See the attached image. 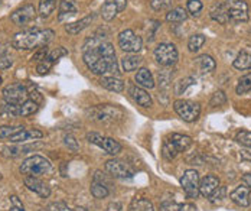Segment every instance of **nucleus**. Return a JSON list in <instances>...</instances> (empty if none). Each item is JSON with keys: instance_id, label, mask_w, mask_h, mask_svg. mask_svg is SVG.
I'll return each mask as SVG.
<instances>
[{"instance_id": "1", "label": "nucleus", "mask_w": 251, "mask_h": 211, "mask_svg": "<svg viewBox=\"0 0 251 211\" xmlns=\"http://www.w3.org/2000/svg\"><path fill=\"white\" fill-rule=\"evenodd\" d=\"M82 59L87 68L96 76L119 74V62L113 44L99 36L88 38L82 47Z\"/></svg>"}, {"instance_id": "2", "label": "nucleus", "mask_w": 251, "mask_h": 211, "mask_svg": "<svg viewBox=\"0 0 251 211\" xmlns=\"http://www.w3.org/2000/svg\"><path fill=\"white\" fill-rule=\"evenodd\" d=\"M55 32L52 29H38V27H32V29H25L22 32H18L13 39H12V45L16 50H39L42 47H47L52 41Z\"/></svg>"}, {"instance_id": "3", "label": "nucleus", "mask_w": 251, "mask_h": 211, "mask_svg": "<svg viewBox=\"0 0 251 211\" xmlns=\"http://www.w3.org/2000/svg\"><path fill=\"white\" fill-rule=\"evenodd\" d=\"M192 145V139L186 134L172 133L169 137L165 139L162 146V155L166 160H172L176 158L177 154L185 152Z\"/></svg>"}, {"instance_id": "4", "label": "nucleus", "mask_w": 251, "mask_h": 211, "mask_svg": "<svg viewBox=\"0 0 251 211\" xmlns=\"http://www.w3.org/2000/svg\"><path fill=\"white\" fill-rule=\"evenodd\" d=\"M87 116L96 122H114L125 117L123 108L113 105H99L87 110Z\"/></svg>"}, {"instance_id": "5", "label": "nucleus", "mask_w": 251, "mask_h": 211, "mask_svg": "<svg viewBox=\"0 0 251 211\" xmlns=\"http://www.w3.org/2000/svg\"><path fill=\"white\" fill-rule=\"evenodd\" d=\"M52 169V165L47 158L41 157V155H33V157H29L25 159L21 165V172L22 175L25 177H41V175H45L50 172Z\"/></svg>"}, {"instance_id": "6", "label": "nucleus", "mask_w": 251, "mask_h": 211, "mask_svg": "<svg viewBox=\"0 0 251 211\" xmlns=\"http://www.w3.org/2000/svg\"><path fill=\"white\" fill-rule=\"evenodd\" d=\"M38 103L32 99H27L22 105H6L0 108V114L4 117H27L38 110Z\"/></svg>"}, {"instance_id": "7", "label": "nucleus", "mask_w": 251, "mask_h": 211, "mask_svg": "<svg viewBox=\"0 0 251 211\" xmlns=\"http://www.w3.org/2000/svg\"><path fill=\"white\" fill-rule=\"evenodd\" d=\"M154 59L157 64H160L162 67H172L177 62V58H179V53L177 50L174 44H169V42H163V44H159L156 48H154Z\"/></svg>"}, {"instance_id": "8", "label": "nucleus", "mask_w": 251, "mask_h": 211, "mask_svg": "<svg viewBox=\"0 0 251 211\" xmlns=\"http://www.w3.org/2000/svg\"><path fill=\"white\" fill-rule=\"evenodd\" d=\"M174 110L182 120H185L188 123L198 120V117L201 114V106L195 102H191V100H176L174 103Z\"/></svg>"}, {"instance_id": "9", "label": "nucleus", "mask_w": 251, "mask_h": 211, "mask_svg": "<svg viewBox=\"0 0 251 211\" xmlns=\"http://www.w3.org/2000/svg\"><path fill=\"white\" fill-rule=\"evenodd\" d=\"M87 140H88L90 143H93V145L101 148L102 151H105L108 155H113V157L117 155V154H120L122 149H123V146L120 145V142H117V140L113 139V137L102 136L100 133H87Z\"/></svg>"}, {"instance_id": "10", "label": "nucleus", "mask_w": 251, "mask_h": 211, "mask_svg": "<svg viewBox=\"0 0 251 211\" xmlns=\"http://www.w3.org/2000/svg\"><path fill=\"white\" fill-rule=\"evenodd\" d=\"M3 99L7 105H22L27 100V88L22 82H13L3 88Z\"/></svg>"}, {"instance_id": "11", "label": "nucleus", "mask_w": 251, "mask_h": 211, "mask_svg": "<svg viewBox=\"0 0 251 211\" xmlns=\"http://www.w3.org/2000/svg\"><path fill=\"white\" fill-rule=\"evenodd\" d=\"M119 47L128 53H139L143 48V41L131 29H126L119 33Z\"/></svg>"}, {"instance_id": "12", "label": "nucleus", "mask_w": 251, "mask_h": 211, "mask_svg": "<svg viewBox=\"0 0 251 211\" xmlns=\"http://www.w3.org/2000/svg\"><path fill=\"white\" fill-rule=\"evenodd\" d=\"M200 174L195 169H188L180 178V185L188 198L195 200L200 195Z\"/></svg>"}, {"instance_id": "13", "label": "nucleus", "mask_w": 251, "mask_h": 211, "mask_svg": "<svg viewBox=\"0 0 251 211\" xmlns=\"http://www.w3.org/2000/svg\"><path fill=\"white\" fill-rule=\"evenodd\" d=\"M105 171L114 177V178H120V180H130L134 175V171L130 168V165H127L126 162L120 159H110L105 162Z\"/></svg>"}, {"instance_id": "14", "label": "nucleus", "mask_w": 251, "mask_h": 211, "mask_svg": "<svg viewBox=\"0 0 251 211\" xmlns=\"http://www.w3.org/2000/svg\"><path fill=\"white\" fill-rule=\"evenodd\" d=\"M35 18H36V9L30 3L21 6L10 15V21L18 26H25L27 24H30Z\"/></svg>"}, {"instance_id": "15", "label": "nucleus", "mask_w": 251, "mask_h": 211, "mask_svg": "<svg viewBox=\"0 0 251 211\" xmlns=\"http://www.w3.org/2000/svg\"><path fill=\"white\" fill-rule=\"evenodd\" d=\"M229 19L234 22H247L249 21V6L246 0H234L228 3Z\"/></svg>"}, {"instance_id": "16", "label": "nucleus", "mask_w": 251, "mask_h": 211, "mask_svg": "<svg viewBox=\"0 0 251 211\" xmlns=\"http://www.w3.org/2000/svg\"><path fill=\"white\" fill-rule=\"evenodd\" d=\"M127 6V0H105L101 7V16L104 21H113L117 13L123 12Z\"/></svg>"}, {"instance_id": "17", "label": "nucleus", "mask_w": 251, "mask_h": 211, "mask_svg": "<svg viewBox=\"0 0 251 211\" xmlns=\"http://www.w3.org/2000/svg\"><path fill=\"white\" fill-rule=\"evenodd\" d=\"M128 93H130V97H131L139 106H142V107H145V108L153 106L151 96L145 90V88H142V87H139V85H130Z\"/></svg>"}, {"instance_id": "18", "label": "nucleus", "mask_w": 251, "mask_h": 211, "mask_svg": "<svg viewBox=\"0 0 251 211\" xmlns=\"http://www.w3.org/2000/svg\"><path fill=\"white\" fill-rule=\"evenodd\" d=\"M25 185L29 191L38 194V195L42 197V198H48L50 195V186L45 184L44 181H41V180H38V178H35V177H26Z\"/></svg>"}, {"instance_id": "19", "label": "nucleus", "mask_w": 251, "mask_h": 211, "mask_svg": "<svg viewBox=\"0 0 251 211\" xmlns=\"http://www.w3.org/2000/svg\"><path fill=\"white\" fill-rule=\"evenodd\" d=\"M44 137V133L36 129H22L21 132L15 133L13 136L9 137L12 143H25V142H32V140H39Z\"/></svg>"}, {"instance_id": "20", "label": "nucleus", "mask_w": 251, "mask_h": 211, "mask_svg": "<svg viewBox=\"0 0 251 211\" xmlns=\"http://www.w3.org/2000/svg\"><path fill=\"white\" fill-rule=\"evenodd\" d=\"M229 198L232 203H235L237 206L240 207H249L250 206V188L246 186V185H240L237 186L231 194H229Z\"/></svg>"}, {"instance_id": "21", "label": "nucleus", "mask_w": 251, "mask_h": 211, "mask_svg": "<svg viewBox=\"0 0 251 211\" xmlns=\"http://www.w3.org/2000/svg\"><path fill=\"white\" fill-rule=\"evenodd\" d=\"M78 9H76L75 0H61L59 1V13H58V21L64 22L68 21L70 18L75 16Z\"/></svg>"}, {"instance_id": "22", "label": "nucleus", "mask_w": 251, "mask_h": 211, "mask_svg": "<svg viewBox=\"0 0 251 211\" xmlns=\"http://www.w3.org/2000/svg\"><path fill=\"white\" fill-rule=\"evenodd\" d=\"M220 186V180L214 175H206L200 181V194L205 198H209L211 194Z\"/></svg>"}, {"instance_id": "23", "label": "nucleus", "mask_w": 251, "mask_h": 211, "mask_svg": "<svg viewBox=\"0 0 251 211\" xmlns=\"http://www.w3.org/2000/svg\"><path fill=\"white\" fill-rule=\"evenodd\" d=\"M134 81L139 87L145 88V90H151L154 87V79H153V74L148 68H140L137 70L136 73V77H134Z\"/></svg>"}, {"instance_id": "24", "label": "nucleus", "mask_w": 251, "mask_h": 211, "mask_svg": "<svg viewBox=\"0 0 251 211\" xmlns=\"http://www.w3.org/2000/svg\"><path fill=\"white\" fill-rule=\"evenodd\" d=\"M100 84L101 87H104L105 90L114 91V93H122V91L125 90V82H123V79H120L119 77H116V76H111V77L104 76V77H101Z\"/></svg>"}, {"instance_id": "25", "label": "nucleus", "mask_w": 251, "mask_h": 211, "mask_svg": "<svg viewBox=\"0 0 251 211\" xmlns=\"http://www.w3.org/2000/svg\"><path fill=\"white\" fill-rule=\"evenodd\" d=\"M211 18L218 22L226 25L229 21V13H228V4L226 3H217L212 9H211Z\"/></svg>"}, {"instance_id": "26", "label": "nucleus", "mask_w": 251, "mask_h": 211, "mask_svg": "<svg viewBox=\"0 0 251 211\" xmlns=\"http://www.w3.org/2000/svg\"><path fill=\"white\" fill-rule=\"evenodd\" d=\"M96 19V15L94 13H91V15H88V16H85V18H82L81 21H76V22H73V24H68L67 26H65V30L68 32V33H71V35H76V33H79V32H82L85 27H88L91 25V22Z\"/></svg>"}, {"instance_id": "27", "label": "nucleus", "mask_w": 251, "mask_h": 211, "mask_svg": "<svg viewBox=\"0 0 251 211\" xmlns=\"http://www.w3.org/2000/svg\"><path fill=\"white\" fill-rule=\"evenodd\" d=\"M142 56L140 55H137V53H128V55H126L122 58V68H123V71L126 73H131V71H134V70H137L140 65H142Z\"/></svg>"}, {"instance_id": "28", "label": "nucleus", "mask_w": 251, "mask_h": 211, "mask_svg": "<svg viewBox=\"0 0 251 211\" xmlns=\"http://www.w3.org/2000/svg\"><path fill=\"white\" fill-rule=\"evenodd\" d=\"M91 194H93V197L94 198H105L107 195H108V188H107V185L102 183V180H100V177H99V174L96 172V175H94V178H93V183H91Z\"/></svg>"}, {"instance_id": "29", "label": "nucleus", "mask_w": 251, "mask_h": 211, "mask_svg": "<svg viewBox=\"0 0 251 211\" xmlns=\"http://www.w3.org/2000/svg\"><path fill=\"white\" fill-rule=\"evenodd\" d=\"M232 65H234V68L241 70V71L251 70V51H249V50L241 51V53L237 55V58L234 59Z\"/></svg>"}, {"instance_id": "30", "label": "nucleus", "mask_w": 251, "mask_h": 211, "mask_svg": "<svg viewBox=\"0 0 251 211\" xmlns=\"http://www.w3.org/2000/svg\"><path fill=\"white\" fill-rule=\"evenodd\" d=\"M197 64L202 73H212L217 68V62L211 55H201L197 58Z\"/></svg>"}, {"instance_id": "31", "label": "nucleus", "mask_w": 251, "mask_h": 211, "mask_svg": "<svg viewBox=\"0 0 251 211\" xmlns=\"http://www.w3.org/2000/svg\"><path fill=\"white\" fill-rule=\"evenodd\" d=\"M188 19V13L183 7H175L166 13V21L171 24H180Z\"/></svg>"}, {"instance_id": "32", "label": "nucleus", "mask_w": 251, "mask_h": 211, "mask_svg": "<svg viewBox=\"0 0 251 211\" xmlns=\"http://www.w3.org/2000/svg\"><path fill=\"white\" fill-rule=\"evenodd\" d=\"M58 0H41L38 6V13L41 18H50L56 7Z\"/></svg>"}, {"instance_id": "33", "label": "nucleus", "mask_w": 251, "mask_h": 211, "mask_svg": "<svg viewBox=\"0 0 251 211\" xmlns=\"http://www.w3.org/2000/svg\"><path fill=\"white\" fill-rule=\"evenodd\" d=\"M130 207L133 211H154L151 201L148 198H134Z\"/></svg>"}, {"instance_id": "34", "label": "nucleus", "mask_w": 251, "mask_h": 211, "mask_svg": "<svg viewBox=\"0 0 251 211\" xmlns=\"http://www.w3.org/2000/svg\"><path fill=\"white\" fill-rule=\"evenodd\" d=\"M205 41H206V39H205V36H203L202 33L192 35V36L189 38V41H188V48H189V51H191V53H198L202 47H203Z\"/></svg>"}, {"instance_id": "35", "label": "nucleus", "mask_w": 251, "mask_h": 211, "mask_svg": "<svg viewBox=\"0 0 251 211\" xmlns=\"http://www.w3.org/2000/svg\"><path fill=\"white\" fill-rule=\"evenodd\" d=\"M235 91H237V94H240V96L251 91V73L243 76L241 79H238V84H237V87H235Z\"/></svg>"}, {"instance_id": "36", "label": "nucleus", "mask_w": 251, "mask_h": 211, "mask_svg": "<svg viewBox=\"0 0 251 211\" xmlns=\"http://www.w3.org/2000/svg\"><path fill=\"white\" fill-rule=\"evenodd\" d=\"M35 148V145H29V146H22V148H13V146H6L3 151H4V155L7 157H18V155H22V154H27L29 151H32Z\"/></svg>"}, {"instance_id": "37", "label": "nucleus", "mask_w": 251, "mask_h": 211, "mask_svg": "<svg viewBox=\"0 0 251 211\" xmlns=\"http://www.w3.org/2000/svg\"><path fill=\"white\" fill-rule=\"evenodd\" d=\"M22 129H25V128H22V126H0V139L1 140H9L10 136H13L15 133L21 132Z\"/></svg>"}, {"instance_id": "38", "label": "nucleus", "mask_w": 251, "mask_h": 211, "mask_svg": "<svg viewBox=\"0 0 251 211\" xmlns=\"http://www.w3.org/2000/svg\"><path fill=\"white\" fill-rule=\"evenodd\" d=\"M186 9L192 16H198L202 12V9H203V4H202L201 0H188Z\"/></svg>"}, {"instance_id": "39", "label": "nucleus", "mask_w": 251, "mask_h": 211, "mask_svg": "<svg viewBox=\"0 0 251 211\" xmlns=\"http://www.w3.org/2000/svg\"><path fill=\"white\" fill-rule=\"evenodd\" d=\"M226 186H218V188L211 194L209 201H211L212 204H220V203H223V200L226 198Z\"/></svg>"}, {"instance_id": "40", "label": "nucleus", "mask_w": 251, "mask_h": 211, "mask_svg": "<svg viewBox=\"0 0 251 211\" xmlns=\"http://www.w3.org/2000/svg\"><path fill=\"white\" fill-rule=\"evenodd\" d=\"M53 64H55V62H53V61H50V58L47 56L45 59H42L41 62H38V67H36L38 74H39V76H45V74H48Z\"/></svg>"}, {"instance_id": "41", "label": "nucleus", "mask_w": 251, "mask_h": 211, "mask_svg": "<svg viewBox=\"0 0 251 211\" xmlns=\"http://www.w3.org/2000/svg\"><path fill=\"white\" fill-rule=\"evenodd\" d=\"M235 140H237L240 145L246 146V148H251V132H249V131H241V132H238L237 133V136H235Z\"/></svg>"}, {"instance_id": "42", "label": "nucleus", "mask_w": 251, "mask_h": 211, "mask_svg": "<svg viewBox=\"0 0 251 211\" xmlns=\"http://www.w3.org/2000/svg\"><path fill=\"white\" fill-rule=\"evenodd\" d=\"M160 211H185V206L177 204L171 200H166L160 204Z\"/></svg>"}, {"instance_id": "43", "label": "nucleus", "mask_w": 251, "mask_h": 211, "mask_svg": "<svg viewBox=\"0 0 251 211\" xmlns=\"http://www.w3.org/2000/svg\"><path fill=\"white\" fill-rule=\"evenodd\" d=\"M226 103V96L224 91H215L211 97V102L209 105L212 107H217V106H223Z\"/></svg>"}, {"instance_id": "44", "label": "nucleus", "mask_w": 251, "mask_h": 211, "mask_svg": "<svg viewBox=\"0 0 251 211\" xmlns=\"http://www.w3.org/2000/svg\"><path fill=\"white\" fill-rule=\"evenodd\" d=\"M171 79H172L171 77V73H168V71H159V88H160L162 93L169 87Z\"/></svg>"}, {"instance_id": "45", "label": "nucleus", "mask_w": 251, "mask_h": 211, "mask_svg": "<svg viewBox=\"0 0 251 211\" xmlns=\"http://www.w3.org/2000/svg\"><path fill=\"white\" fill-rule=\"evenodd\" d=\"M194 81L195 79H192V77H186V79H180L179 82H176V85H175V93L176 94H182L191 84H194Z\"/></svg>"}, {"instance_id": "46", "label": "nucleus", "mask_w": 251, "mask_h": 211, "mask_svg": "<svg viewBox=\"0 0 251 211\" xmlns=\"http://www.w3.org/2000/svg\"><path fill=\"white\" fill-rule=\"evenodd\" d=\"M64 143L68 149H71L73 152H76L79 149V145L76 142V139L73 136V134H65L64 136Z\"/></svg>"}, {"instance_id": "47", "label": "nucleus", "mask_w": 251, "mask_h": 211, "mask_svg": "<svg viewBox=\"0 0 251 211\" xmlns=\"http://www.w3.org/2000/svg\"><path fill=\"white\" fill-rule=\"evenodd\" d=\"M13 65V59L7 53H0V70H7Z\"/></svg>"}, {"instance_id": "48", "label": "nucleus", "mask_w": 251, "mask_h": 211, "mask_svg": "<svg viewBox=\"0 0 251 211\" xmlns=\"http://www.w3.org/2000/svg\"><path fill=\"white\" fill-rule=\"evenodd\" d=\"M64 55H68V51L65 50V48H62V47H59V48H56V50H53V51H50L48 53V58H50V61H58L61 56H64Z\"/></svg>"}, {"instance_id": "49", "label": "nucleus", "mask_w": 251, "mask_h": 211, "mask_svg": "<svg viewBox=\"0 0 251 211\" xmlns=\"http://www.w3.org/2000/svg\"><path fill=\"white\" fill-rule=\"evenodd\" d=\"M172 0H151V7L154 10H165L171 6Z\"/></svg>"}, {"instance_id": "50", "label": "nucleus", "mask_w": 251, "mask_h": 211, "mask_svg": "<svg viewBox=\"0 0 251 211\" xmlns=\"http://www.w3.org/2000/svg\"><path fill=\"white\" fill-rule=\"evenodd\" d=\"M48 53H50V50H48V47H42V48H39L35 55L32 56V59L33 61H36V62H41L42 59H45L47 56H48Z\"/></svg>"}, {"instance_id": "51", "label": "nucleus", "mask_w": 251, "mask_h": 211, "mask_svg": "<svg viewBox=\"0 0 251 211\" xmlns=\"http://www.w3.org/2000/svg\"><path fill=\"white\" fill-rule=\"evenodd\" d=\"M48 211H74V210H71L65 203L58 201V203H50V206H48Z\"/></svg>"}, {"instance_id": "52", "label": "nucleus", "mask_w": 251, "mask_h": 211, "mask_svg": "<svg viewBox=\"0 0 251 211\" xmlns=\"http://www.w3.org/2000/svg\"><path fill=\"white\" fill-rule=\"evenodd\" d=\"M10 201H12V207L9 211H25L24 209V204L21 203V200L16 197V195H12L10 197Z\"/></svg>"}, {"instance_id": "53", "label": "nucleus", "mask_w": 251, "mask_h": 211, "mask_svg": "<svg viewBox=\"0 0 251 211\" xmlns=\"http://www.w3.org/2000/svg\"><path fill=\"white\" fill-rule=\"evenodd\" d=\"M122 210V204L120 203H110L108 207H107V211H120Z\"/></svg>"}, {"instance_id": "54", "label": "nucleus", "mask_w": 251, "mask_h": 211, "mask_svg": "<svg viewBox=\"0 0 251 211\" xmlns=\"http://www.w3.org/2000/svg\"><path fill=\"white\" fill-rule=\"evenodd\" d=\"M243 183H244L246 186L251 188V174H244L243 175Z\"/></svg>"}, {"instance_id": "55", "label": "nucleus", "mask_w": 251, "mask_h": 211, "mask_svg": "<svg viewBox=\"0 0 251 211\" xmlns=\"http://www.w3.org/2000/svg\"><path fill=\"white\" fill-rule=\"evenodd\" d=\"M74 211H93V210H90V209H85V207H76Z\"/></svg>"}, {"instance_id": "56", "label": "nucleus", "mask_w": 251, "mask_h": 211, "mask_svg": "<svg viewBox=\"0 0 251 211\" xmlns=\"http://www.w3.org/2000/svg\"><path fill=\"white\" fill-rule=\"evenodd\" d=\"M243 158H244V159H249V160H251V155H247L246 152H243Z\"/></svg>"}, {"instance_id": "57", "label": "nucleus", "mask_w": 251, "mask_h": 211, "mask_svg": "<svg viewBox=\"0 0 251 211\" xmlns=\"http://www.w3.org/2000/svg\"><path fill=\"white\" fill-rule=\"evenodd\" d=\"M38 211H48V210H44V209H39V210Z\"/></svg>"}, {"instance_id": "58", "label": "nucleus", "mask_w": 251, "mask_h": 211, "mask_svg": "<svg viewBox=\"0 0 251 211\" xmlns=\"http://www.w3.org/2000/svg\"><path fill=\"white\" fill-rule=\"evenodd\" d=\"M1 81H3V79H1V77H0V84H1Z\"/></svg>"}, {"instance_id": "59", "label": "nucleus", "mask_w": 251, "mask_h": 211, "mask_svg": "<svg viewBox=\"0 0 251 211\" xmlns=\"http://www.w3.org/2000/svg\"><path fill=\"white\" fill-rule=\"evenodd\" d=\"M250 204H251V198H250Z\"/></svg>"}]
</instances>
